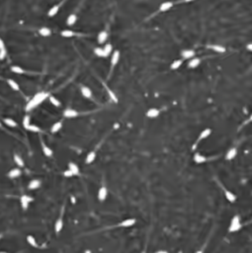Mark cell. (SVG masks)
<instances>
[{
  "instance_id": "21",
  "label": "cell",
  "mask_w": 252,
  "mask_h": 253,
  "mask_svg": "<svg viewBox=\"0 0 252 253\" xmlns=\"http://www.w3.org/2000/svg\"><path fill=\"white\" fill-rule=\"evenodd\" d=\"M42 149H43L44 154H45L46 157H51V156H53V150H51L45 142H42Z\"/></svg>"
},
{
  "instance_id": "10",
  "label": "cell",
  "mask_w": 252,
  "mask_h": 253,
  "mask_svg": "<svg viewBox=\"0 0 252 253\" xmlns=\"http://www.w3.org/2000/svg\"><path fill=\"white\" fill-rule=\"evenodd\" d=\"M195 54L194 49H184L181 51V56L185 59H191L195 56Z\"/></svg>"
},
{
  "instance_id": "23",
  "label": "cell",
  "mask_w": 252,
  "mask_h": 253,
  "mask_svg": "<svg viewBox=\"0 0 252 253\" xmlns=\"http://www.w3.org/2000/svg\"><path fill=\"white\" fill-rule=\"evenodd\" d=\"M59 8H61V5H59V4H56V5H54V6H53L50 10H49L48 16H49V17L56 16V15L58 14V11H59Z\"/></svg>"
},
{
  "instance_id": "13",
  "label": "cell",
  "mask_w": 252,
  "mask_h": 253,
  "mask_svg": "<svg viewBox=\"0 0 252 253\" xmlns=\"http://www.w3.org/2000/svg\"><path fill=\"white\" fill-rule=\"evenodd\" d=\"M200 63H201V58L200 57H193L188 62L187 66H188V68H196V67L200 66Z\"/></svg>"
},
{
  "instance_id": "18",
  "label": "cell",
  "mask_w": 252,
  "mask_h": 253,
  "mask_svg": "<svg viewBox=\"0 0 252 253\" xmlns=\"http://www.w3.org/2000/svg\"><path fill=\"white\" fill-rule=\"evenodd\" d=\"M21 173H22V172H21L20 168H13L12 170H10L8 172L7 176L11 179H15V178H17V177H19L21 175Z\"/></svg>"
},
{
  "instance_id": "22",
  "label": "cell",
  "mask_w": 252,
  "mask_h": 253,
  "mask_svg": "<svg viewBox=\"0 0 252 253\" xmlns=\"http://www.w3.org/2000/svg\"><path fill=\"white\" fill-rule=\"evenodd\" d=\"M81 94L87 99H91V97H92V91L87 86H82L81 87Z\"/></svg>"
},
{
  "instance_id": "27",
  "label": "cell",
  "mask_w": 252,
  "mask_h": 253,
  "mask_svg": "<svg viewBox=\"0 0 252 253\" xmlns=\"http://www.w3.org/2000/svg\"><path fill=\"white\" fill-rule=\"evenodd\" d=\"M14 161H15V163L17 164V166H19V167H24V165H25L24 160H23V158L21 157L19 154H16V153L14 154Z\"/></svg>"
},
{
  "instance_id": "24",
  "label": "cell",
  "mask_w": 252,
  "mask_h": 253,
  "mask_svg": "<svg viewBox=\"0 0 252 253\" xmlns=\"http://www.w3.org/2000/svg\"><path fill=\"white\" fill-rule=\"evenodd\" d=\"M107 38H108L107 32H106V31H102V32H100L99 35H98V38H97L98 43H99V44H104L106 42V40H107Z\"/></svg>"
},
{
  "instance_id": "39",
  "label": "cell",
  "mask_w": 252,
  "mask_h": 253,
  "mask_svg": "<svg viewBox=\"0 0 252 253\" xmlns=\"http://www.w3.org/2000/svg\"><path fill=\"white\" fill-rule=\"evenodd\" d=\"M27 131H30V132H41L42 130H41L38 126H35V125L31 124L30 126L27 128Z\"/></svg>"
},
{
  "instance_id": "52",
  "label": "cell",
  "mask_w": 252,
  "mask_h": 253,
  "mask_svg": "<svg viewBox=\"0 0 252 253\" xmlns=\"http://www.w3.org/2000/svg\"><path fill=\"white\" fill-rule=\"evenodd\" d=\"M0 128H2V124H1V123H0Z\"/></svg>"
},
{
  "instance_id": "37",
  "label": "cell",
  "mask_w": 252,
  "mask_h": 253,
  "mask_svg": "<svg viewBox=\"0 0 252 253\" xmlns=\"http://www.w3.org/2000/svg\"><path fill=\"white\" fill-rule=\"evenodd\" d=\"M27 241H28V243L31 245V246L38 247V243H37V241H36V239H35V237H34V236L28 235L27 236Z\"/></svg>"
},
{
  "instance_id": "8",
  "label": "cell",
  "mask_w": 252,
  "mask_h": 253,
  "mask_svg": "<svg viewBox=\"0 0 252 253\" xmlns=\"http://www.w3.org/2000/svg\"><path fill=\"white\" fill-rule=\"evenodd\" d=\"M137 223L136 218H127L123 221H121L120 223H118V228H130V226H132L134 223Z\"/></svg>"
},
{
  "instance_id": "29",
  "label": "cell",
  "mask_w": 252,
  "mask_h": 253,
  "mask_svg": "<svg viewBox=\"0 0 252 253\" xmlns=\"http://www.w3.org/2000/svg\"><path fill=\"white\" fill-rule=\"evenodd\" d=\"M7 83H8V85H9L10 87H11L14 91H19V90H20V86H19V84H18L16 81H15V80L8 79V80H7Z\"/></svg>"
},
{
  "instance_id": "15",
  "label": "cell",
  "mask_w": 252,
  "mask_h": 253,
  "mask_svg": "<svg viewBox=\"0 0 252 253\" xmlns=\"http://www.w3.org/2000/svg\"><path fill=\"white\" fill-rule=\"evenodd\" d=\"M207 160H208V158L206 157V156L202 155L201 153L197 152V153H195V154H194V161L197 164H202V163L206 162Z\"/></svg>"
},
{
  "instance_id": "1",
  "label": "cell",
  "mask_w": 252,
  "mask_h": 253,
  "mask_svg": "<svg viewBox=\"0 0 252 253\" xmlns=\"http://www.w3.org/2000/svg\"><path fill=\"white\" fill-rule=\"evenodd\" d=\"M49 97H50V96H49V94L46 92H39V93H37L32 99H31L29 102H28V104L26 105L25 110L27 112L33 110V109H35L36 107L39 106L42 102H44V101H45L46 99L49 98Z\"/></svg>"
},
{
  "instance_id": "26",
  "label": "cell",
  "mask_w": 252,
  "mask_h": 253,
  "mask_svg": "<svg viewBox=\"0 0 252 253\" xmlns=\"http://www.w3.org/2000/svg\"><path fill=\"white\" fill-rule=\"evenodd\" d=\"M95 158H96V151H90L86 156L85 162H86V164H90L95 160Z\"/></svg>"
},
{
  "instance_id": "19",
  "label": "cell",
  "mask_w": 252,
  "mask_h": 253,
  "mask_svg": "<svg viewBox=\"0 0 252 253\" xmlns=\"http://www.w3.org/2000/svg\"><path fill=\"white\" fill-rule=\"evenodd\" d=\"M236 154H237V149L236 147H232L227 152V155H225V159L227 160H232L233 158L235 157Z\"/></svg>"
},
{
  "instance_id": "45",
  "label": "cell",
  "mask_w": 252,
  "mask_h": 253,
  "mask_svg": "<svg viewBox=\"0 0 252 253\" xmlns=\"http://www.w3.org/2000/svg\"><path fill=\"white\" fill-rule=\"evenodd\" d=\"M246 49H248L249 51H252V43H248L246 45Z\"/></svg>"
},
{
  "instance_id": "48",
  "label": "cell",
  "mask_w": 252,
  "mask_h": 253,
  "mask_svg": "<svg viewBox=\"0 0 252 253\" xmlns=\"http://www.w3.org/2000/svg\"><path fill=\"white\" fill-rule=\"evenodd\" d=\"M154 253H168V252L166 251V250H158V251L154 252Z\"/></svg>"
},
{
  "instance_id": "14",
  "label": "cell",
  "mask_w": 252,
  "mask_h": 253,
  "mask_svg": "<svg viewBox=\"0 0 252 253\" xmlns=\"http://www.w3.org/2000/svg\"><path fill=\"white\" fill-rule=\"evenodd\" d=\"M119 59H120V51H115L112 54V58H111V66L112 68L116 66V64L119 62Z\"/></svg>"
},
{
  "instance_id": "33",
  "label": "cell",
  "mask_w": 252,
  "mask_h": 253,
  "mask_svg": "<svg viewBox=\"0 0 252 253\" xmlns=\"http://www.w3.org/2000/svg\"><path fill=\"white\" fill-rule=\"evenodd\" d=\"M61 35L63 38H72L73 36H75V33L71 30H63L61 33Z\"/></svg>"
},
{
  "instance_id": "38",
  "label": "cell",
  "mask_w": 252,
  "mask_h": 253,
  "mask_svg": "<svg viewBox=\"0 0 252 253\" xmlns=\"http://www.w3.org/2000/svg\"><path fill=\"white\" fill-rule=\"evenodd\" d=\"M49 100H50L51 104H53L54 107H59L61 105V101H59L58 99H56V97H53V96H50V97H49Z\"/></svg>"
},
{
  "instance_id": "51",
  "label": "cell",
  "mask_w": 252,
  "mask_h": 253,
  "mask_svg": "<svg viewBox=\"0 0 252 253\" xmlns=\"http://www.w3.org/2000/svg\"><path fill=\"white\" fill-rule=\"evenodd\" d=\"M1 237H2V234H1V233H0V239H1Z\"/></svg>"
},
{
  "instance_id": "32",
  "label": "cell",
  "mask_w": 252,
  "mask_h": 253,
  "mask_svg": "<svg viewBox=\"0 0 252 253\" xmlns=\"http://www.w3.org/2000/svg\"><path fill=\"white\" fill-rule=\"evenodd\" d=\"M4 124L6 125V126H8L10 128H15L17 127V123L14 121V120H12L11 118H5L4 119Z\"/></svg>"
},
{
  "instance_id": "44",
  "label": "cell",
  "mask_w": 252,
  "mask_h": 253,
  "mask_svg": "<svg viewBox=\"0 0 252 253\" xmlns=\"http://www.w3.org/2000/svg\"><path fill=\"white\" fill-rule=\"evenodd\" d=\"M249 123H252V114L250 115V117H249V118H248V120H246V121L243 123V126H244V125H247V124H249Z\"/></svg>"
},
{
  "instance_id": "11",
  "label": "cell",
  "mask_w": 252,
  "mask_h": 253,
  "mask_svg": "<svg viewBox=\"0 0 252 253\" xmlns=\"http://www.w3.org/2000/svg\"><path fill=\"white\" fill-rule=\"evenodd\" d=\"M63 116L67 119H72L78 116V112L73 110V109H71V108H68V109H66V110H64Z\"/></svg>"
},
{
  "instance_id": "43",
  "label": "cell",
  "mask_w": 252,
  "mask_h": 253,
  "mask_svg": "<svg viewBox=\"0 0 252 253\" xmlns=\"http://www.w3.org/2000/svg\"><path fill=\"white\" fill-rule=\"evenodd\" d=\"M63 175L65 177H72V176H73V174H72V172L68 169V170H66V171L63 172Z\"/></svg>"
},
{
  "instance_id": "12",
  "label": "cell",
  "mask_w": 252,
  "mask_h": 253,
  "mask_svg": "<svg viewBox=\"0 0 252 253\" xmlns=\"http://www.w3.org/2000/svg\"><path fill=\"white\" fill-rule=\"evenodd\" d=\"M173 2L171 1H165L163 2V3H161V5L159 6V9H158V11L159 12H166L168 11V10H170L171 8L173 7Z\"/></svg>"
},
{
  "instance_id": "9",
  "label": "cell",
  "mask_w": 252,
  "mask_h": 253,
  "mask_svg": "<svg viewBox=\"0 0 252 253\" xmlns=\"http://www.w3.org/2000/svg\"><path fill=\"white\" fill-rule=\"evenodd\" d=\"M207 48L215 51V53H219V54H225V51H227V49H225L223 46H220V45H208Z\"/></svg>"
},
{
  "instance_id": "4",
  "label": "cell",
  "mask_w": 252,
  "mask_h": 253,
  "mask_svg": "<svg viewBox=\"0 0 252 253\" xmlns=\"http://www.w3.org/2000/svg\"><path fill=\"white\" fill-rule=\"evenodd\" d=\"M211 134H212V130H211V129H205L204 131H202L201 134H200V135L198 137V139H197V140H196V142H195V143H194L193 149H195V148H196V147L199 144L200 142H202L203 140L207 139V137H209V135H211Z\"/></svg>"
},
{
  "instance_id": "28",
  "label": "cell",
  "mask_w": 252,
  "mask_h": 253,
  "mask_svg": "<svg viewBox=\"0 0 252 253\" xmlns=\"http://www.w3.org/2000/svg\"><path fill=\"white\" fill-rule=\"evenodd\" d=\"M61 127H62L61 122H56V123H54V124L53 125V126H51V132H53V134H56V132H58V131H61Z\"/></svg>"
},
{
  "instance_id": "34",
  "label": "cell",
  "mask_w": 252,
  "mask_h": 253,
  "mask_svg": "<svg viewBox=\"0 0 252 253\" xmlns=\"http://www.w3.org/2000/svg\"><path fill=\"white\" fill-rule=\"evenodd\" d=\"M106 89H107V93H108V95H109V97H110L111 100L115 103H118V97H117V95L114 93V91H112L110 88H108V87L106 88Z\"/></svg>"
},
{
  "instance_id": "46",
  "label": "cell",
  "mask_w": 252,
  "mask_h": 253,
  "mask_svg": "<svg viewBox=\"0 0 252 253\" xmlns=\"http://www.w3.org/2000/svg\"><path fill=\"white\" fill-rule=\"evenodd\" d=\"M3 48H5V47H4V42H3V40H1V39H0V49H2Z\"/></svg>"
},
{
  "instance_id": "16",
  "label": "cell",
  "mask_w": 252,
  "mask_h": 253,
  "mask_svg": "<svg viewBox=\"0 0 252 253\" xmlns=\"http://www.w3.org/2000/svg\"><path fill=\"white\" fill-rule=\"evenodd\" d=\"M160 114V111L158 110V109L156 108H150L149 111L146 112V117H149V118H156V117L159 116Z\"/></svg>"
},
{
  "instance_id": "31",
  "label": "cell",
  "mask_w": 252,
  "mask_h": 253,
  "mask_svg": "<svg viewBox=\"0 0 252 253\" xmlns=\"http://www.w3.org/2000/svg\"><path fill=\"white\" fill-rule=\"evenodd\" d=\"M76 19H77L76 15H75V14H70L68 17H67V19H66V24L68 25V26L74 25L75 22H76Z\"/></svg>"
},
{
  "instance_id": "49",
  "label": "cell",
  "mask_w": 252,
  "mask_h": 253,
  "mask_svg": "<svg viewBox=\"0 0 252 253\" xmlns=\"http://www.w3.org/2000/svg\"><path fill=\"white\" fill-rule=\"evenodd\" d=\"M195 253H204V248H202V249H200V250H197L196 252Z\"/></svg>"
},
{
  "instance_id": "30",
  "label": "cell",
  "mask_w": 252,
  "mask_h": 253,
  "mask_svg": "<svg viewBox=\"0 0 252 253\" xmlns=\"http://www.w3.org/2000/svg\"><path fill=\"white\" fill-rule=\"evenodd\" d=\"M182 63H183V61H182V59H176V61H174L172 63H171L170 68L172 70H176L182 66Z\"/></svg>"
},
{
  "instance_id": "35",
  "label": "cell",
  "mask_w": 252,
  "mask_h": 253,
  "mask_svg": "<svg viewBox=\"0 0 252 253\" xmlns=\"http://www.w3.org/2000/svg\"><path fill=\"white\" fill-rule=\"evenodd\" d=\"M94 53L97 56L99 57H107L108 56L106 54L105 51H104V49H101V48H96L94 49Z\"/></svg>"
},
{
  "instance_id": "42",
  "label": "cell",
  "mask_w": 252,
  "mask_h": 253,
  "mask_svg": "<svg viewBox=\"0 0 252 253\" xmlns=\"http://www.w3.org/2000/svg\"><path fill=\"white\" fill-rule=\"evenodd\" d=\"M7 56V51L6 49L3 48L2 49H0V61H3V59L6 57Z\"/></svg>"
},
{
  "instance_id": "25",
  "label": "cell",
  "mask_w": 252,
  "mask_h": 253,
  "mask_svg": "<svg viewBox=\"0 0 252 253\" xmlns=\"http://www.w3.org/2000/svg\"><path fill=\"white\" fill-rule=\"evenodd\" d=\"M39 34L43 37H50L51 35V29H49L48 27H43L39 30Z\"/></svg>"
},
{
  "instance_id": "50",
  "label": "cell",
  "mask_w": 252,
  "mask_h": 253,
  "mask_svg": "<svg viewBox=\"0 0 252 253\" xmlns=\"http://www.w3.org/2000/svg\"><path fill=\"white\" fill-rule=\"evenodd\" d=\"M0 253H8V252H6V251H0Z\"/></svg>"
},
{
  "instance_id": "2",
  "label": "cell",
  "mask_w": 252,
  "mask_h": 253,
  "mask_svg": "<svg viewBox=\"0 0 252 253\" xmlns=\"http://www.w3.org/2000/svg\"><path fill=\"white\" fill-rule=\"evenodd\" d=\"M242 228V223H241L239 216L235 215L230 221V225L228 226V233H236Z\"/></svg>"
},
{
  "instance_id": "47",
  "label": "cell",
  "mask_w": 252,
  "mask_h": 253,
  "mask_svg": "<svg viewBox=\"0 0 252 253\" xmlns=\"http://www.w3.org/2000/svg\"><path fill=\"white\" fill-rule=\"evenodd\" d=\"M194 1V0H181L182 3H189V2H192Z\"/></svg>"
},
{
  "instance_id": "5",
  "label": "cell",
  "mask_w": 252,
  "mask_h": 253,
  "mask_svg": "<svg viewBox=\"0 0 252 253\" xmlns=\"http://www.w3.org/2000/svg\"><path fill=\"white\" fill-rule=\"evenodd\" d=\"M33 201L34 199L31 196H29V195H23V196L20 198V203H21V206H22L23 210H27L29 205Z\"/></svg>"
},
{
  "instance_id": "36",
  "label": "cell",
  "mask_w": 252,
  "mask_h": 253,
  "mask_svg": "<svg viewBox=\"0 0 252 253\" xmlns=\"http://www.w3.org/2000/svg\"><path fill=\"white\" fill-rule=\"evenodd\" d=\"M11 71L14 72V73H17V74H23L25 73V70L22 68L21 66H11Z\"/></svg>"
},
{
  "instance_id": "7",
  "label": "cell",
  "mask_w": 252,
  "mask_h": 253,
  "mask_svg": "<svg viewBox=\"0 0 252 253\" xmlns=\"http://www.w3.org/2000/svg\"><path fill=\"white\" fill-rule=\"evenodd\" d=\"M107 196H108V189L107 187L103 185V186H101L99 191H98V200L103 202V201L107 199Z\"/></svg>"
},
{
  "instance_id": "3",
  "label": "cell",
  "mask_w": 252,
  "mask_h": 253,
  "mask_svg": "<svg viewBox=\"0 0 252 253\" xmlns=\"http://www.w3.org/2000/svg\"><path fill=\"white\" fill-rule=\"evenodd\" d=\"M63 212H64V207H62L59 218L56 220V223H54V230H56V233H61L62 228H63Z\"/></svg>"
},
{
  "instance_id": "20",
  "label": "cell",
  "mask_w": 252,
  "mask_h": 253,
  "mask_svg": "<svg viewBox=\"0 0 252 253\" xmlns=\"http://www.w3.org/2000/svg\"><path fill=\"white\" fill-rule=\"evenodd\" d=\"M41 184H42L41 180L34 179L29 183V185H28V188H29V190H37L38 188L41 187Z\"/></svg>"
},
{
  "instance_id": "41",
  "label": "cell",
  "mask_w": 252,
  "mask_h": 253,
  "mask_svg": "<svg viewBox=\"0 0 252 253\" xmlns=\"http://www.w3.org/2000/svg\"><path fill=\"white\" fill-rule=\"evenodd\" d=\"M103 49H104V51H105V53L107 56H109V54L112 53V51H113V47H112L111 44H106V46L104 47Z\"/></svg>"
},
{
  "instance_id": "40",
  "label": "cell",
  "mask_w": 252,
  "mask_h": 253,
  "mask_svg": "<svg viewBox=\"0 0 252 253\" xmlns=\"http://www.w3.org/2000/svg\"><path fill=\"white\" fill-rule=\"evenodd\" d=\"M30 121H31V119H30L29 116H25L24 119H23V127H24L26 130H27V128L31 125Z\"/></svg>"
},
{
  "instance_id": "6",
  "label": "cell",
  "mask_w": 252,
  "mask_h": 253,
  "mask_svg": "<svg viewBox=\"0 0 252 253\" xmlns=\"http://www.w3.org/2000/svg\"><path fill=\"white\" fill-rule=\"evenodd\" d=\"M220 187H222V189L223 191V194H225V198H227V200L228 201V202L234 203L236 201V196H235V195L233 194L232 192H230L229 190H227V188L223 187L222 184H220Z\"/></svg>"
},
{
  "instance_id": "17",
  "label": "cell",
  "mask_w": 252,
  "mask_h": 253,
  "mask_svg": "<svg viewBox=\"0 0 252 253\" xmlns=\"http://www.w3.org/2000/svg\"><path fill=\"white\" fill-rule=\"evenodd\" d=\"M68 169L72 172L73 176H76V175H79L80 171H79V167L77 166L76 163L74 162H69L68 163Z\"/></svg>"
}]
</instances>
